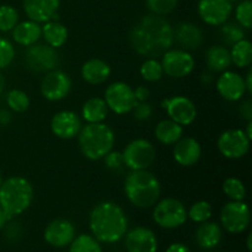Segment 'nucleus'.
<instances>
[{
  "label": "nucleus",
  "instance_id": "nucleus-11",
  "mask_svg": "<svg viewBox=\"0 0 252 252\" xmlns=\"http://www.w3.org/2000/svg\"><path fill=\"white\" fill-rule=\"evenodd\" d=\"M161 66L164 74L174 79H182L189 76L194 70L196 62L189 52L184 49H172L162 54Z\"/></svg>",
  "mask_w": 252,
  "mask_h": 252
},
{
  "label": "nucleus",
  "instance_id": "nucleus-45",
  "mask_svg": "<svg viewBox=\"0 0 252 252\" xmlns=\"http://www.w3.org/2000/svg\"><path fill=\"white\" fill-rule=\"evenodd\" d=\"M12 120V115L9 110H0V126H7Z\"/></svg>",
  "mask_w": 252,
  "mask_h": 252
},
{
  "label": "nucleus",
  "instance_id": "nucleus-44",
  "mask_svg": "<svg viewBox=\"0 0 252 252\" xmlns=\"http://www.w3.org/2000/svg\"><path fill=\"white\" fill-rule=\"evenodd\" d=\"M134 90V96L137 98L138 102H144V101H148L150 97V90L144 85H139L137 86Z\"/></svg>",
  "mask_w": 252,
  "mask_h": 252
},
{
  "label": "nucleus",
  "instance_id": "nucleus-14",
  "mask_svg": "<svg viewBox=\"0 0 252 252\" xmlns=\"http://www.w3.org/2000/svg\"><path fill=\"white\" fill-rule=\"evenodd\" d=\"M161 107L165 108L170 120L179 123L180 126H189L197 117V107L193 101L187 96H174L165 98L161 102Z\"/></svg>",
  "mask_w": 252,
  "mask_h": 252
},
{
  "label": "nucleus",
  "instance_id": "nucleus-19",
  "mask_svg": "<svg viewBox=\"0 0 252 252\" xmlns=\"http://www.w3.org/2000/svg\"><path fill=\"white\" fill-rule=\"evenodd\" d=\"M125 246L128 252H157L158 239L149 228L137 226L126 233Z\"/></svg>",
  "mask_w": 252,
  "mask_h": 252
},
{
  "label": "nucleus",
  "instance_id": "nucleus-48",
  "mask_svg": "<svg viewBox=\"0 0 252 252\" xmlns=\"http://www.w3.org/2000/svg\"><path fill=\"white\" fill-rule=\"evenodd\" d=\"M201 80H202V83L207 84V85H208V84H211L212 80H213V76H212L211 73H203V74H202Z\"/></svg>",
  "mask_w": 252,
  "mask_h": 252
},
{
  "label": "nucleus",
  "instance_id": "nucleus-36",
  "mask_svg": "<svg viewBox=\"0 0 252 252\" xmlns=\"http://www.w3.org/2000/svg\"><path fill=\"white\" fill-rule=\"evenodd\" d=\"M221 38L224 39L225 44L233 46L236 42L245 38V29L241 27L238 22H228L221 25Z\"/></svg>",
  "mask_w": 252,
  "mask_h": 252
},
{
  "label": "nucleus",
  "instance_id": "nucleus-17",
  "mask_svg": "<svg viewBox=\"0 0 252 252\" xmlns=\"http://www.w3.org/2000/svg\"><path fill=\"white\" fill-rule=\"evenodd\" d=\"M75 238V226L64 218L53 219L44 229V240L53 248H65Z\"/></svg>",
  "mask_w": 252,
  "mask_h": 252
},
{
  "label": "nucleus",
  "instance_id": "nucleus-50",
  "mask_svg": "<svg viewBox=\"0 0 252 252\" xmlns=\"http://www.w3.org/2000/svg\"><path fill=\"white\" fill-rule=\"evenodd\" d=\"M245 132V134L248 135L249 139L252 140V121H250V122H248V126H246V129L244 130Z\"/></svg>",
  "mask_w": 252,
  "mask_h": 252
},
{
  "label": "nucleus",
  "instance_id": "nucleus-1",
  "mask_svg": "<svg viewBox=\"0 0 252 252\" xmlns=\"http://www.w3.org/2000/svg\"><path fill=\"white\" fill-rule=\"evenodd\" d=\"M129 44L140 56L158 58L174 44V29L160 15H147L130 30Z\"/></svg>",
  "mask_w": 252,
  "mask_h": 252
},
{
  "label": "nucleus",
  "instance_id": "nucleus-8",
  "mask_svg": "<svg viewBox=\"0 0 252 252\" xmlns=\"http://www.w3.org/2000/svg\"><path fill=\"white\" fill-rule=\"evenodd\" d=\"M103 100L108 110H111L116 115L130 113L138 103L132 86L123 81H115L110 84L105 90Z\"/></svg>",
  "mask_w": 252,
  "mask_h": 252
},
{
  "label": "nucleus",
  "instance_id": "nucleus-40",
  "mask_svg": "<svg viewBox=\"0 0 252 252\" xmlns=\"http://www.w3.org/2000/svg\"><path fill=\"white\" fill-rule=\"evenodd\" d=\"M15 58V48L11 42L0 37V70L7 68Z\"/></svg>",
  "mask_w": 252,
  "mask_h": 252
},
{
  "label": "nucleus",
  "instance_id": "nucleus-31",
  "mask_svg": "<svg viewBox=\"0 0 252 252\" xmlns=\"http://www.w3.org/2000/svg\"><path fill=\"white\" fill-rule=\"evenodd\" d=\"M69 252H102V249L100 241L96 240L93 235L81 234L71 241Z\"/></svg>",
  "mask_w": 252,
  "mask_h": 252
},
{
  "label": "nucleus",
  "instance_id": "nucleus-26",
  "mask_svg": "<svg viewBox=\"0 0 252 252\" xmlns=\"http://www.w3.org/2000/svg\"><path fill=\"white\" fill-rule=\"evenodd\" d=\"M206 63L213 73H223L231 65L230 51L221 44L209 47L206 52Z\"/></svg>",
  "mask_w": 252,
  "mask_h": 252
},
{
  "label": "nucleus",
  "instance_id": "nucleus-39",
  "mask_svg": "<svg viewBox=\"0 0 252 252\" xmlns=\"http://www.w3.org/2000/svg\"><path fill=\"white\" fill-rule=\"evenodd\" d=\"M145 1L150 12L160 16L171 14L179 4V0H145Z\"/></svg>",
  "mask_w": 252,
  "mask_h": 252
},
{
  "label": "nucleus",
  "instance_id": "nucleus-49",
  "mask_svg": "<svg viewBox=\"0 0 252 252\" xmlns=\"http://www.w3.org/2000/svg\"><path fill=\"white\" fill-rule=\"evenodd\" d=\"M9 220L6 217V214L4 213V211H2L1 208H0V230H1L2 228L5 226V224H6V221Z\"/></svg>",
  "mask_w": 252,
  "mask_h": 252
},
{
  "label": "nucleus",
  "instance_id": "nucleus-4",
  "mask_svg": "<svg viewBox=\"0 0 252 252\" xmlns=\"http://www.w3.org/2000/svg\"><path fill=\"white\" fill-rule=\"evenodd\" d=\"M33 196V187L29 180L22 176H11L0 185V208L7 219H11L30 208Z\"/></svg>",
  "mask_w": 252,
  "mask_h": 252
},
{
  "label": "nucleus",
  "instance_id": "nucleus-23",
  "mask_svg": "<svg viewBox=\"0 0 252 252\" xmlns=\"http://www.w3.org/2000/svg\"><path fill=\"white\" fill-rule=\"evenodd\" d=\"M110 75L111 66L103 59L91 58L81 66V76L90 85H101L108 80Z\"/></svg>",
  "mask_w": 252,
  "mask_h": 252
},
{
  "label": "nucleus",
  "instance_id": "nucleus-51",
  "mask_svg": "<svg viewBox=\"0 0 252 252\" xmlns=\"http://www.w3.org/2000/svg\"><path fill=\"white\" fill-rule=\"evenodd\" d=\"M4 89H5V78H4V75L1 74V71H0V95L2 94Z\"/></svg>",
  "mask_w": 252,
  "mask_h": 252
},
{
  "label": "nucleus",
  "instance_id": "nucleus-13",
  "mask_svg": "<svg viewBox=\"0 0 252 252\" xmlns=\"http://www.w3.org/2000/svg\"><path fill=\"white\" fill-rule=\"evenodd\" d=\"M71 90V79L64 71L54 69L46 73L41 83V94L51 102L62 101Z\"/></svg>",
  "mask_w": 252,
  "mask_h": 252
},
{
  "label": "nucleus",
  "instance_id": "nucleus-38",
  "mask_svg": "<svg viewBox=\"0 0 252 252\" xmlns=\"http://www.w3.org/2000/svg\"><path fill=\"white\" fill-rule=\"evenodd\" d=\"M236 22L245 30H250L252 26V2L251 0H243L236 6Z\"/></svg>",
  "mask_w": 252,
  "mask_h": 252
},
{
  "label": "nucleus",
  "instance_id": "nucleus-18",
  "mask_svg": "<svg viewBox=\"0 0 252 252\" xmlns=\"http://www.w3.org/2000/svg\"><path fill=\"white\" fill-rule=\"evenodd\" d=\"M217 91L224 100L230 102L240 101L246 94L244 76L235 71H223L217 80Z\"/></svg>",
  "mask_w": 252,
  "mask_h": 252
},
{
  "label": "nucleus",
  "instance_id": "nucleus-29",
  "mask_svg": "<svg viewBox=\"0 0 252 252\" xmlns=\"http://www.w3.org/2000/svg\"><path fill=\"white\" fill-rule=\"evenodd\" d=\"M108 111L102 97H91L83 105L81 116L86 123H101L107 118Z\"/></svg>",
  "mask_w": 252,
  "mask_h": 252
},
{
  "label": "nucleus",
  "instance_id": "nucleus-47",
  "mask_svg": "<svg viewBox=\"0 0 252 252\" xmlns=\"http://www.w3.org/2000/svg\"><path fill=\"white\" fill-rule=\"evenodd\" d=\"M244 81H245L246 93H248L249 95H251L252 94V71L251 70L248 71L246 76L244 78Z\"/></svg>",
  "mask_w": 252,
  "mask_h": 252
},
{
  "label": "nucleus",
  "instance_id": "nucleus-3",
  "mask_svg": "<svg viewBox=\"0 0 252 252\" xmlns=\"http://www.w3.org/2000/svg\"><path fill=\"white\" fill-rule=\"evenodd\" d=\"M125 194L130 204L140 209L155 206L161 194V186L153 172L148 170H130L125 180Z\"/></svg>",
  "mask_w": 252,
  "mask_h": 252
},
{
  "label": "nucleus",
  "instance_id": "nucleus-33",
  "mask_svg": "<svg viewBox=\"0 0 252 252\" xmlns=\"http://www.w3.org/2000/svg\"><path fill=\"white\" fill-rule=\"evenodd\" d=\"M29 95L25 91L19 90V89H14L10 90L6 95V105L11 111L16 113H24L29 110L30 107Z\"/></svg>",
  "mask_w": 252,
  "mask_h": 252
},
{
  "label": "nucleus",
  "instance_id": "nucleus-24",
  "mask_svg": "<svg viewBox=\"0 0 252 252\" xmlns=\"http://www.w3.org/2000/svg\"><path fill=\"white\" fill-rule=\"evenodd\" d=\"M42 37V26L38 22L32 20L17 22L12 29V38L17 44L24 47H30L37 43Z\"/></svg>",
  "mask_w": 252,
  "mask_h": 252
},
{
  "label": "nucleus",
  "instance_id": "nucleus-9",
  "mask_svg": "<svg viewBox=\"0 0 252 252\" xmlns=\"http://www.w3.org/2000/svg\"><path fill=\"white\" fill-rule=\"evenodd\" d=\"M220 223L228 233L240 234L251 223V212L244 201H230L220 211Z\"/></svg>",
  "mask_w": 252,
  "mask_h": 252
},
{
  "label": "nucleus",
  "instance_id": "nucleus-42",
  "mask_svg": "<svg viewBox=\"0 0 252 252\" xmlns=\"http://www.w3.org/2000/svg\"><path fill=\"white\" fill-rule=\"evenodd\" d=\"M133 115L137 121H148L153 115V107L148 101L138 102L137 106L133 108Z\"/></svg>",
  "mask_w": 252,
  "mask_h": 252
},
{
  "label": "nucleus",
  "instance_id": "nucleus-20",
  "mask_svg": "<svg viewBox=\"0 0 252 252\" xmlns=\"http://www.w3.org/2000/svg\"><path fill=\"white\" fill-rule=\"evenodd\" d=\"M61 0H24V10L29 20L38 24L54 20L58 15Z\"/></svg>",
  "mask_w": 252,
  "mask_h": 252
},
{
  "label": "nucleus",
  "instance_id": "nucleus-41",
  "mask_svg": "<svg viewBox=\"0 0 252 252\" xmlns=\"http://www.w3.org/2000/svg\"><path fill=\"white\" fill-rule=\"evenodd\" d=\"M103 161H105L106 166L111 170H118L125 165L122 153L117 152V150H111L108 154H106Z\"/></svg>",
  "mask_w": 252,
  "mask_h": 252
},
{
  "label": "nucleus",
  "instance_id": "nucleus-35",
  "mask_svg": "<svg viewBox=\"0 0 252 252\" xmlns=\"http://www.w3.org/2000/svg\"><path fill=\"white\" fill-rule=\"evenodd\" d=\"M213 214L212 204L207 201H198L191 206L187 211V218L191 219L194 223H204L211 219Z\"/></svg>",
  "mask_w": 252,
  "mask_h": 252
},
{
  "label": "nucleus",
  "instance_id": "nucleus-25",
  "mask_svg": "<svg viewBox=\"0 0 252 252\" xmlns=\"http://www.w3.org/2000/svg\"><path fill=\"white\" fill-rule=\"evenodd\" d=\"M223 236V231L219 224L214 221H204L201 223L196 231V243L201 249L211 250L219 245Z\"/></svg>",
  "mask_w": 252,
  "mask_h": 252
},
{
  "label": "nucleus",
  "instance_id": "nucleus-7",
  "mask_svg": "<svg viewBox=\"0 0 252 252\" xmlns=\"http://www.w3.org/2000/svg\"><path fill=\"white\" fill-rule=\"evenodd\" d=\"M122 157L123 162L129 170H148L154 164L157 150L152 142L138 138L126 145Z\"/></svg>",
  "mask_w": 252,
  "mask_h": 252
},
{
  "label": "nucleus",
  "instance_id": "nucleus-37",
  "mask_svg": "<svg viewBox=\"0 0 252 252\" xmlns=\"http://www.w3.org/2000/svg\"><path fill=\"white\" fill-rule=\"evenodd\" d=\"M19 22V12L15 7L10 5H1L0 6V31L9 32L12 31Z\"/></svg>",
  "mask_w": 252,
  "mask_h": 252
},
{
  "label": "nucleus",
  "instance_id": "nucleus-53",
  "mask_svg": "<svg viewBox=\"0 0 252 252\" xmlns=\"http://www.w3.org/2000/svg\"><path fill=\"white\" fill-rule=\"evenodd\" d=\"M228 1H230L231 4H233V2H235V1H238V0H228Z\"/></svg>",
  "mask_w": 252,
  "mask_h": 252
},
{
  "label": "nucleus",
  "instance_id": "nucleus-21",
  "mask_svg": "<svg viewBox=\"0 0 252 252\" xmlns=\"http://www.w3.org/2000/svg\"><path fill=\"white\" fill-rule=\"evenodd\" d=\"M175 161L184 167L196 165L202 157V147L198 140L192 137H182L174 144Z\"/></svg>",
  "mask_w": 252,
  "mask_h": 252
},
{
  "label": "nucleus",
  "instance_id": "nucleus-5",
  "mask_svg": "<svg viewBox=\"0 0 252 252\" xmlns=\"http://www.w3.org/2000/svg\"><path fill=\"white\" fill-rule=\"evenodd\" d=\"M115 132L110 126L101 123H86L78 134V144L81 154L89 160L97 161L113 149Z\"/></svg>",
  "mask_w": 252,
  "mask_h": 252
},
{
  "label": "nucleus",
  "instance_id": "nucleus-16",
  "mask_svg": "<svg viewBox=\"0 0 252 252\" xmlns=\"http://www.w3.org/2000/svg\"><path fill=\"white\" fill-rule=\"evenodd\" d=\"M81 120L73 111H59L52 117L51 130L57 138L63 140L74 139L80 132Z\"/></svg>",
  "mask_w": 252,
  "mask_h": 252
},
{
  "label": "nucleus",
  "instance_id": "nucleus-6",
  "mask_svg": "<svg viewBox=\"0 0 252 252\" xmlns=\"http://www.w3.org/2000/svg\"><path fill=\"white\" fill-rule=\"evenodd\" d=\"M153 219L160 228L176 229L186 223L187 209L181 201L167 197L155 203Z\"/></svg>",
  "mask_w": 252,
  "mask_h": 252
},
{
  "label": "nucleus",
  "instance_id": "nucleus-27",
  "mask_svg": "<svg viewBox=\"0 0 252 252\" xmlns=\"http://www.w3.org/2000/svg\"><path fill=\"white\" fill-rule=\"evenodd\" d=\"M68 29L56 20L44 22V25L42 26V37L48 46L56 49L61 48L65 44V42L68 41Z\"/></svg>",
  "mask_w": 252,
  "mask_h": 252
},
{
  "label": "nucleus",
  "instance_id": "nucleus-46",
  "mask_svg": "<svg viewBox=\"0 0 252 252\" xmlns=\"http://www.w3.org/2000/svg\"><path fill=\"white\" fill-rule=\"evenodd\" d=\"M166 252H191V250H189L186 245H184V244L176 243L170 245L169 248H167Z\"/></svg>",
  "mask_w": 252,
  "mask_h": 252
},
{
  "label": "nucleus",
  "instance_id": "nucleus-30",
  "mask_svg": "<svg viewBox=\"0 0 252 252\" xmlns=\"http://www.w3.org/2000/svg\"><path fill=\"white\" fill-rule=\"evenodd\" d=\"M231 63L238 68H248L252 62V43L249 39L244 38L231 46L230 51Z\"/></svg>",
  "mask_w": 252,
  "mask_h": 252
},
{
  "label": "nucleus",
  "instance_id": "nucleus-2",
  "mask_svg": "<svg viewBox=\"0 0 252 252\" xmlns=\"http://www.w3.org/2000/svg\"><path fill=\"white\" fill-rule=\"evenodd\" d=\"M89 225L93 236L100 243L113 244L120 241L128 230V218L117 203L103 201L90 212Z\"/></svg>",
  "mask_w": 252,
  "mask_h": 252
},
{
  "label": "nucleus",
  "instance_id": "nucleus-15",
  "mask_svg": "<svg viewBox=\"0 0 252 252\" xmlns=\"http://www.w3.org/2000/svg\"><path fill=\"white\" fill-rule=\"evenodd\" d=\"M198 15L209 26H221L233 14V4L228 0H199Z\"/></svg>",
  "mask_w": 252,
  "mask_h": 252
},
{
  "label": "nucleus",
  "instance_id": "nucleus-34",
  "mask_svg": "<svg viewBox=\"0 0 252 252\" xmlns=\"http://www.w3.org/2000/svg\"><path fill=\"white\" fill-rule=\"evenodd\" d=\"M223 192L230 201H244L246 197L245 185L236 177H229L224 181Z\"/></svg>",
  "mask_w": 252,
  "mask_h": 252
},
{
  "label": "nucleus",
  "instance_id": "nucleus-28",
  "mask_svg": "<svg viewBox=\"0 0 252 252\" xmlns=\"http://www.w3.org/2000/svg\"><path fill=\"white\" fill-rule=\"evenodd\" d=\"M158 142L164 145H174L184 137V127L172 120H162L157 125L154 130Z\"/></svg>",
  "mask_w": 252,
  "mask_h": 252
},
{
  "label": "nucleus",
  "instance_id": "nucleus-54",
  "mask_svg": "<svg viewBox=\"0 0 252 252\" xmlns=\"http://www.w3.org/2000/svg\"><path fill=\"white\" fill-rule=\"evenodd\" d=\"M1 182H2V177H1V174H0V185H1Z\"/></svg>",
  "mask_w": 252,
  "mask_h": 252
},
{
  "label": "nucleus",
  "instance_id": "nucleus-12",
  "mask_svg": "<svg viewBox=\"0 0 252 252\" xmlns=\"http://www.w3.org/2000/svg\"><path fill=\"white\" fill-rule=\"evenodd\" d=\"M218 149L224 158L238 160L245 157L250 150L251 139L243 129H228L218 138Z\"/></svg>",
  "mask_w": 252,
  "mask_h": 252
},
{
  "label": "nucleus",
  "instance_id": "nucleus-32",
  "mask_svg": "<svg viewBox=\"0 0 252 252\" xmlns=\"http://www.w3.org/2000/svg\"><path fill=\"white\" fill-rule=\"evenodd\" d=\"M140 75L148 83H157L164 76L161 63L157 58H147L140 65Z\"/></svg>",
  "mask_w": 252,
  "mask_h": 252
},
{
  "label": "nucleus",
  "instance_id": "nucleus-22",
  "mask_svg": "<svg viewBox=\"0 0 252 252\" xmlns=\"http://www.w3.org/2000/svg\"><path fill=\"white\" fill-rule=\"evenodd\" d=\"M174 41H176L184 51H196L203 43V32L197 25L182 22L174 30Z\"/></svg>",
  "mask_w": 252,
  "mask_h": 252
},
{
  "label": "nucleus",
  "instance_id": "nucleus-43",
  "mask_svg": "<svg viewBox=\"0 0 252 252\" xmlns=\"http://www.w3.org/2000/svg\"><path fill=\"white\" fill-rule=\"evenodd\" d=\"M239 113H240L241 118L250 122L252 121V102L251 100H245L240 103L239 106Z\"/></svg>",
  "mask_w": 252,
  "mask_h": 252
},
{
  "label": "nucleus",
  "instance_id": "nucleus-52",
  "mask_svg": "<svg viewBox=\"0 0 252 252\" xmlns=\"http://www.w3.org/2000/svg\"><path fill=\"white\" fill-rule=\"evenodd\" d=\"M251 240H252V235H251V234H249V236H248V241H246V245H248V250H249V251H252Z\"/></svg>",
  "mask_w": 252,
  "mask_h": 252
},
{
  "label": "nucleus",
  "instance_id": "nucleus-10",
  "mask_svg": "<svg viewBox=\"0 0 252 252\" xmlns=\"http://www.w3.org/2000/svg\"><path fill=\"white\" fill-rule=\"evenodd\" d=\"M25 61L33 73H48L59 64V54L47 43H34L27 47Z\"/></svg>",
  "mask_w": 252,
  "mask_h": 252
}]
</instances>
